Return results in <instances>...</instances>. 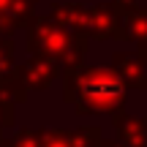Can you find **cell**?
Masks as SVG:
<instances>
[{
  "label": "cell",
  "mask_w": 147,
  "mask_h": 147,
  "mask_svg": "<svg viewBox=\"0 0 147 147\" xmlns=\"http://www.w3.org/2000/svg\"><path fill=\"white\" fill-rule=\"evenodd\" d=\"M19 68H22V76H25V84L30 90H47L49 84L63 74V65H60L57 60L38 57V55H33V57L27 60L25 65H19Z\"/></svg>",
  "instance_id": "cell-6"
},
{
  "label": "cell",
  "mask_w": 147,
  "mask_h": 147,
  "mask_svg": "<svg viewBox=\"0 0 147 147\" xmlns=\"http://www.w3.org/2000/svg\"><path fill=\"white\" fill-rule=\"evenodd\" d=\"M139 57H142V63L147 65V41H144V44H139Z\"/></svg>",
  "instance_id": "cell-17"
},
{
  "label": "cell",
  "mask_w": 147,
  "mask_h": 147,
  "mask_svg": "<svg viewBox=\"0 0 147 147\" xmlns=\"http://www.w3.org/2000/svg\"><path fill=\"white\" fill-rule=\"evenodd\" d=\"M52 19L68 33H82V36L93 33V8H87L82 3H55Z\"/></svg>",
  "instance_id": "cell-5"
},
{
  "label": "cell",
  "mask_w": 147,
  "mask_h": 147,
  "mask_svg": "<svg viewBox=\"0 0 147 147\" xmlns=\"http://www.w3.org/2000/svg\"><path fill=\"white\" fill-rule=\"evenodd\" d=\"M128 84L115 68L84 65L79 71H63V98L74 104L79 115H112L120 117L125 109Z\"/></svg>",
  "instance_id": "cell-1"
},
{
  "label": "cell",
  "mask_w": 147,
  "mask_h": 147,
  "mask_svg": "<svg viewBox=\"0 0 147 147\" xmlns=\"http://www.w3.org/2000/svg\"><path fill=\"white\" fill-rule=\"evenodd\" d=\"M112 68L123 76V82H125L128 87L147 90V65L142 63V57H139V55L115 52V55H112Z\"/></svg>",
  "instance_id": "cell-7"
},
{
  "label": "cell",
  "mask_w": 147,
  "mask_h": 147,
  "mask_svg": "<svg viewBox=\"0 0 147 147\" xmlns=\"http://www.w3.org/2000/svg\"><path fill=\"white\" fill-rule=\"evenodd\" d=\"M0 147H8V142H3V139H0Z\"/></svg>",
  "instance_id": "cell-19"
},
{
  "label": "cell",
  "mask_w": 147,
  "mask_h": 147,
  "mask_svg": "<svg viewBox=\"0 0 147 147\" xmlns=\"http://www.w3.org/2000/svg\"><path fill=\"white\" fill-rule=\"evenodd\" d=\"M68 139H71V147H101L104 144V136H101L98 125L74 128V131H68Z\"/></svg>",
  "instance_id": "cell-11"
},
{
  "label": "cell",
  "mask_w": 147,
  "mask_h": 147,
  "mask_svg": "<svg viewBox=\"0 0 147 147\" xmlns=\"http://www.w3.org/2000/svg\"><path fill=\"white\" fill-rule=\"evenodd\" d=\"M87 44H90V36L68 33L52 16H36V22L27 27L25 47L30 55L57 60L63 65V71H79V68H84Z\"/></svg>",
  "instance_id": "cell-2"
},
{
  "label": "cell",
  "mask_w": 147,
  "mask_h": 147,
  "mask_svg": "<svg viewBox=\"0 0 147 147\" xmlns=\"http://www.w3.org/2000/svg\"><path fill=\"white\" fill-rule=\"evenodd\" d=\"M109 38H125V25H123V11L115 3H98L93 5V33L90 41H109Z\"/></svg>",
  "instance_id": "cell-4"
},
{
  "label": "cell",
  "mask_w": 147,
  "mask_h": 147,
  "mask_svg": "<svg viewBox=\"0 0 147 147\" xmlns=\"http://www.w3.org/2000/svg\"><path fill=\"white\" fill-rule=\"evenodd\" d=\"M112 123H115L117 134H120V142L125 147H147V117L120 115Z\"/></svg>",
  "instance_id": "cell-8"
},
{
  "label": "cell",
  "mask_w": 147,
  "mask_h": 147,
  "mask_svg": "<svg viewBox=\"0 0 147 147\" xmlns=\"http://www.w3.org/2000/svg\"><path fill=\"white\" fill-rule=\"evenodd\" d=\"M14 123H16V104L0 101V139H3L5 128H14Z\"/></svg>",
  "instance_id": "cell-15"
},
{
  "label": "cell",
  "mask_w": 147,
  "mask_h": 147,
  "mask_svg": "<svg viewBox=\"0 0 147 147\" xmlns=\"http://www.w3.org/2000/svg\"><path fill=\"white\" fill-rule=\"evenodd\" d=\"M8 147H44V128H22Z\"/></svg>",
  "instance_id": "cell-12"
},
{
  "label": "cell",
  "mask_w": 147,
  "mask_h": 147,
  "mask_svg": "<svg viewBox=\"0 0 147 147\" xmlns=\"http://www.w3.org/2000/svg\"><path fill=\"white\" fill-rule=\"evenodd\" d=\"M112 3H115L120 11H128V8H136V5H139V0H112Z\"/></svg>",
  "instance_id": "cell-16"
},
{
  "label": "cell",
  "mask_w": 147,
  "mask_h": 147,
  "mask_svg": "<svg viewBox=\"0 0 147 147\" xmlns=\"http://www.w3.org/2000/svg\"><path fill=\"white\" fill-rule=\"evenodd\" d=\"M101 147H125V144H123V142H109V139H104V144H101Z\"/></svg>",
  "instance_id": "cell-18"
},
{
  "label": "cell",
  "mask_w": 147,
  "mask_h": 147,
  "mask_svg": "<svg viewBox=\"0 0 147 147\" xmlns=\"http://www.w3.org/2000/svg\"><path fill=\"white\" fill-rule=\"evenodd\" d=\"M14 52H16L14 38L0 36V76H5V74H11L16 68V65H14Z\"/></svg>",
  "instance_id": "cell-13"
},
{
  "label": "cell",
  "mask_w": 147,
  "mask_h": 147,
  "mask_svg": "<svg viewBox=\"0 0 147 147\" xmlns=\"http://www.w3.org/2000/svg\"><path fill=\"white\" fill-rule=\"evenodd\" d=\"M27 84L22 76V68H14L11 74L0 76V101H11V104H22L27 98Z\"/></svg>",
  "instance_id": "cell-9"
},
{
  "label": "cell",
  "mask_w": 147,
  "mask_h": 147,
  "mask_svg": "<svg viewBox=\"0 0 147 147\" xmlns=\"http://www.w3.org/2000/svg\"><path fill=\"white\" fill-rule=\"evenodd\" d=\"M38 0H0V36L14 38V33L27 30L36 22Z\"/></svg>",
  "instance_id": "cell-3"
},
{
  "label": "cell",
  "mask_w": 147,
  "mask_h": 147,
  "mask_svg": "<svg viewBox=\"0 0 147 147\" xmlns=\"http://www.w3.org/2000/svg\"><path fill=\"white\" fill-rule=\"evenodd\" d=\"M123 25H125L128 41H136V44L147 41V8L136 5V8L123 11Z\"/></svg>",
  "instance_id": "cell-10"
},
{
  "label": "cell",
  "mask_w": 147,
  "mask_h": 147,
  "mask_svg": "<svg viewBox=\"0 0 147 147\" xmlns=\"http://www.w3.org/2000/svg\"><path fill=\"white\" fill-rule=\"evenodd\" d=\"M44 147H71L68 131H63V128H44Z\"/></svg>",
  "instance_id": "cell-14"
}]
</instances>
